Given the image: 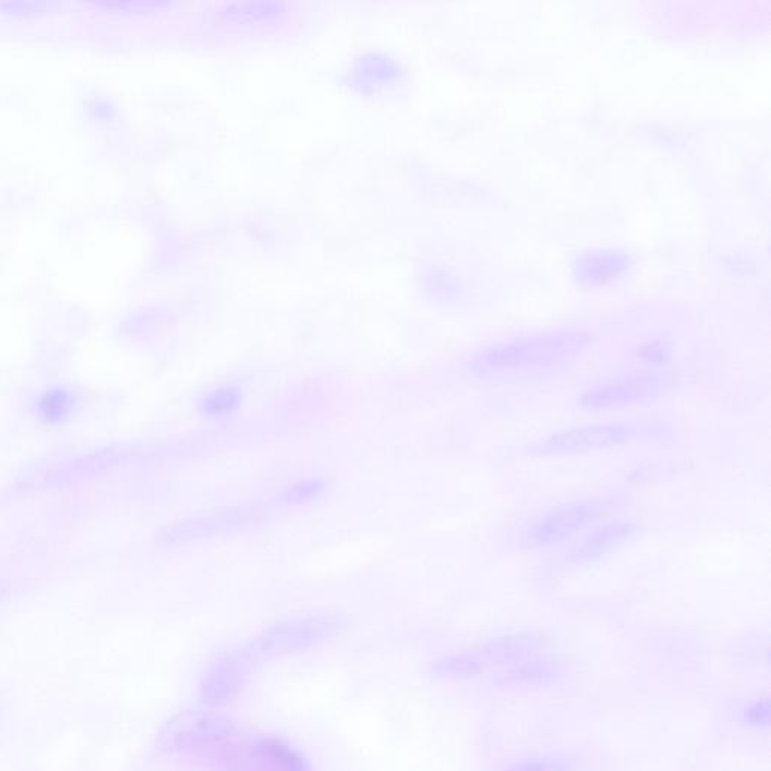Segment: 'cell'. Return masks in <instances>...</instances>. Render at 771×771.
I'll list each match as a JSON object with an SVG mask.
<instances>
[{"label": "cell", "mask_w": 771, "mask_h": 771, "mask_svg": "<svg viewBox=\"0 0 771 771\" xmlns=\"http://www.w3.org/2000/svg\"><path fill=\"white\" fill-rule=\"evenodd\" d=\"M601 516H604V505L600 502L570 503L549 512L540 522L535 523L528 538L538 546L556 543Z\"/></svg>", "instance_id": "1"}, {"label": "cell", "mask_w": 771, "mask_h": 771, "mask_svg": "<svg viewBox=\"0 0 771 771\" xmlns=\"http://www.w3.org/2000/svg\"><path fill=\"white\" fill-rule=\"evenodd\" d=\"M631 434H633L631 427L619 424L571 428V430L553 434L550 439H547L544 443V451L553 452V454L594 451V449L607 448V446L625 442L630 439Z\"/></svg>", "instance_id": "2"}, {"label": "cell", "mask_w": 771, "mask_h": 771, "mask_svg": "<svg viewBox=\"0 0 771 771\" xmlns=\"http://www.w3.org/2000/svg\"><path fill=\"white\" fill-rule=\"evenodd\" d=\"M627 535L628 529L625 525L604 526L583 541L580 553L588 559L594 558V556L606 552L607 547L612 546L613 543H621Z\"/></svg>", "instance_id": "3"}]
</instances>
